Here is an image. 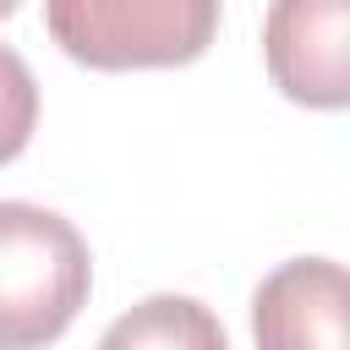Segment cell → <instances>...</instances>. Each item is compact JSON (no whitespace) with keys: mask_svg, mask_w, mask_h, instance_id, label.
<instances>
[{"mask_svg":"<svg viewBox=\"0 0 350 350\" xmlns=\"http://www.w3.org/2000/svg\"><path fill=\"white\" fill-rule=\"evenodd\" d=\"M93 290V257L71 219L38 202H0V350H44Z\"/></svg>","mask_w":350,"mask_h":350,"instance_id":"6da1fadb","label":"cell"},{"mask_svg":"<svg viewBox=\"0 0 350 350\" xmlns=\"http://www.w3.org/2000/svg\"><path fill=\"white\" fill-rule=\"evenodd\" d=\"M98 350H230L219 317L191 295H148L131 312H120Z\"/></svg>","mask_w":350,"mask_h":350,"instance_id":"5b68a950","label":"cell"},{"mask_svg":"<svg viewBox=\"0 0 350 350\" xmlns=\"http://www.w3.org/2000/svg\"><path fill=\"white\" fill-rule=\"evenodd\" d=\"M44 27L55 44L98 71L186 66L219 27L213 0H49Z\"/></svg>","mask_w":350,"mask_h":350,"instance_id":"7a4b0ae2","label":"cell"},{"mask_svg":"<svg viewBox=\"0 0 350 350\" xmlns=\"http://www.w3.org/2000/svg\"><path fill=\"white\" fill-rule=\"evenodd\" d=\"M257 350H350V279L334 257L279 262L252 295Z\"/></svg>","mask_w":350,"mask_h":350,"instance_id":"3957f363","label":"cell"},{"mask_svg":"<svg viewBox=\"0 0 350 350\" xmlns=\"http://www.w3.org/2000/svg\"><path fill=\"white\" fill-rule=\"evenodd\" d=\"M350 5L345 0H279L262 27L268 71L295 104L339 109L350 98V60H345Z\"/></svg>","mask_w":350,"mask_h":350,"instance_id":"277c9868","label":"cell"},{"mask_svg":"<svg viewBox=\"0 0 350 350\" xmlns=\"http://www.w3.org/2000/svg\"><path fill=\"white\" fill-rule=\"evenodd\" d=\"M33 120H38V82H33L27 60L11 44H0V164L27 148Z\"/></svg>","mask_w":350,"mask_h":350,"instance_id":"8992f818","label":"cell"}]
</instances>
